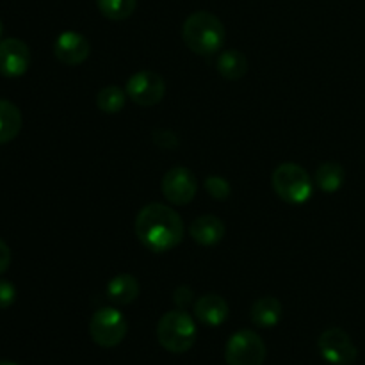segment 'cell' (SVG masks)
I'll use <instances>...</instances> for the list:
<instances>
[{"label":"cell","instance_id":"cell-27","mask_svg":"<svg viewBox=\"0 0 365 365\" xmlns=\"http://www.w3.org/2000/svg\"><path fill=\"white\" fill-rule=\"evenodd\" d=\"M2 32H4V27H2V21H0V39H2Z\"/></svg>","mask_w":365,"mask_h":365},{"label":"cell","instance_id":"cell-11","mask_svg":"<svg viewBox=\"0 0 365 365\" xmlns=\"http://www.w3.org/2000/svg\"><path fill=\"white\" fill-rule=\"evenodd\" d=\"M91 52V45L81 32L66 31L57 36L53 43V56L66 66H78L84 63Z\"/></svg>","mask_w":365,"mask_h":365},{"label":"cell","instance_id":"cell-10","mask_svg":"<svg viewBox=\"0 0 365 365\" xmlns=\"http://www.w3.org/2000/svg\"><path fill=\"white\" fill-rule=\"evenodd\" d=\"M31 66V50L18 38L0 41V73L4 77H21Z\"/></svg>","mask_w":365,"mask_h":365},{"label":"cell","instance_id":"cell-14","mask_svg":"<svg viewBox=\"0 0 365 365\" xmlns=\"http://www.w3.org/2000/svg\"><path fill=\"white\" fill-rule=\"evenodd\" d=\"M139 292H141V285L134 274L121 273L110 278L107 284V298L116 305H130L138 299Z\"/></svg>","mask_w":365,"mask_h":365},{"label":"cell","instance_id":"cell-9","mask_svg":"<svg viewBox=\"0 0 365 365\" xmlns=\"http://www.w3.org/2000/svg\"><path fill=\"white\" fill-rule=\"evenodd\" d=\"M163 195L173 205H187L195 200L198 191V180L184 166H175L164 175L163 178Z\"/></svg>","mask_w":365,"mask_h":365},{"label":"cell","instance_id":"cell-1","mask_svg":"<svg viewBox=\"0 0 365 365\" xmlns=\"http://www.w3.org/2000/svg\"><path fill=\"white\" fill-rule=\"evenodd\" d=\"M135 235L146 250L166 253L184 239V221L177 210L164 203H148L135 217Z\"/></svg>","mask_w":365,"mask_h":365},{"label":"cell","instance_id":"cell-24","mask_svg":"<svg viewBox=\"0 0 365 365\" xmlns=\"http://www.w3.org/2000/svg\"><path fill=\"white\" fill-rule=\"evenodd\" d=\"M192 299V291L189 287H178L177 291H175V296H173V302L177 303L178 309H187V305L191 303Z\"/></svg>","mask_w":365,"mask_h":365},{"label":"cell","instance_id":"cell-18","mask_svg":"<svg viewBox=\"0 0 365 365\" xmlns=\"http://www.w3.org/2000/svg\"><path fill=\"white\" fill-rule=\"evenodd\" d=\"M346 171L337 163H324L316 171V184L324 192H337L344 185Z\"/></svg>","mask_w":365,"mask_h":365},{"label":"cell","instance_id":"cell-21","mask_svg":"<svg viewBox=\"0 0 365 365\" xmlns=\"http://www.w3.org/2000/svg\"><path fill=\"white\" fill-rule=\"evenodd\" d=\"M205 191L209 192L214 200H228L232 195V187H230V184H228L227 178L217 177V175L207 178Z\"/></svg>","mask_w":365,"mask_h":365},{"label":"cell","instance_id":"cell-16","mask_svg":"<svg viewBox=\"0 0 365 365\" xmlns=\"http://www.w3.org/2000/svg\"><path fill=\"white\" fill-rule=\"evenodd\" d=\"M220 75L227 81H239L248 73V59L239 50H223L216 61Z\"/></svg>","mask_w":365,"mask_h":365},{"label":"cell","instance_id":"cell-23","mask_svg":"<svg viewBox=\"0 0 365 365\" xmlns=\"http://www.w3.org/2000/svg\"><path fill=\"white\" fill-rule=\"evenodd\" d=\"M153 141H155V145L163 146V148H175L178 145L177 135L170 130H164V128L153 132Z\"/></svg>","mask_w":365,"mask_h":365},{"label":"cell","instance_id":"cell-5","mask_svg":"<svg viewBox=\"0 0 365 365\" xmlns=\"http://www.w3.org/2000/svg\"><path fill=\"white\" fill-rule=\"evenodd\" d=\"M128 323L120 310L113 307H103L96 310L89 323V335L100 348H116L127 337Z\"/></svg>","mask_w":365,"mask_h":365},{"label":"cell","instance_id":"cell-7","mask_svg":"<svg viewBox=\"0 0 365 365\" xmlns=\"http://www.w3.org/2000/svg\"><path fill=\"white\" fill-rule=\"evenodd\" d=\"M317 348L324 362L331 365H353L359 356L356 346L342 328H328L323 331L317 341Z\"/></svg>","mask_w":365,"mask_h":365},{"label":"cell","instance_id":"cell-12","mask_svg":"<svg viewBox=\"0 0 365 365\" xmlns=\"http://www.w3.org/2000/svg\"><path fill=\"white\" fill-rule=\"evenodd\" d=\"M195 314L205 327H221L228 319V303L220 294H203L195 303Z\"/></svg>","mask_w":365,"mask_h":365},{"label":"cell","instance_id":"cell-26","mask_svg":"<svg viewBox=\"0 0 365 365\" xmlns=\"http://www.w3.org/2000/svg\"><path fill=\"white\" fill-rule=\"evenodd\" d=\"M0 365H18L14 362H7V360H0Z\"/></svg>","mask_w":365,"mask_h":365},{"label":"cell","instance_id":"cell-3","mask_svg":"<svg viewBox=\"0 0 365 365\" xmlns=\"http://www.w3.org/2000/svg\"><path fill=\"white\" fill-rule=\"evenodd\" d=\"M155 334L159 344L175 355L187 353L198 337L195 319L182 309L164 314L159 319Z\"/></svg>","mask_w":365,"mask_h":365},{"label":"cell","instance_id":"cell-8","mask_svg":"<svg viewBox=\"0 0 365 365\" xmlns=\"http://www.w3.org/2000/svg\"><path fill=\"white\" fill-rule=\"evenodd\" d=\"M127 96L141 107H153L166 95V82L159 73L150 70L138 71L127 82Z\"/></svg>","mask_w":365,"mask_h":365},{"label":"cell","instance_id":"cell-13","mask_svg":"<svg viewBox=\"0 0 365 365\" xmlns=\"http://www.w3.org/2000/svg\"><path fill=\"white\" fill-rule=\"evenodd\" d=\"M189 234L198 245L214 246L223 241L227 228H225V223L220 217L212 216V214H205V216H200L198 220L192 221Z\"/></svg>","mask_w":365,"mask_h":365},{"label":"cell","instance_id":"cell-15","mask_svg":"<svg viewBox=\"0 0 365 365\" xmlns=\"http://www.w3.org/2000/svg\"><path fill=\"white\" fill-rule=\"evenodd\" d=\"M250 317L259 328H273L284 317V305L274 296H262L253 303Z\"/></svg>","mask_w":365,"mask_h":365},{"label":"cell","instance_id":"cell-17","mask_svg":"<svg viewBox=\"0 0 365 365\" xmlns=\"http://www.w3.org/2000/svg\"><path fill=\"white\" fill-rule=\"evenodd\" d=\"M21 113L9 100H0V145L13 141L21 130Z\"/></svg>","mask_w":365,"mask_h":365},{"label":"cell","instance_id":"cell-4","mask_svg":"<svg viewBox=\"0 0 365 365\" xmlns=\"http://www.w3.org/2000/svg\"><path fill=\"white\" fill-rule=\"evenodd\" d=\"M271 184H273L274 192L291 205H302V203L309 202L314 192L310 175L307 173L305 168L294 163L280 164L273 171Z\"/></svg>","mask_w":365,"mask_h":365},{"label":"cell","instance_id":"cell-19","mask_svg":"<svg viewBox=\"0 0 365 365\" xmlns=\"http://www.w3.org/2000/svg\"><path fill=\"white\" fill-rule=\"evenodd\" d=\"M127 102V91L118 86H106L96 95V106L106 114H118Z\"/></svg>","mask_w":365,"mask_h":365},{"label":"cell","instance_id":"cell-22","mask_svg":"<svg viewBox=\"0 0 365 365\" xmlns=\"http://www.w3.org/2000/svg\"><path fill=\"white\" fill-rule=\"evenodd\" d=\"M16 302V287L9 280L0 278V310L9 309Z\"/></svg>","mask_w":365,"mask_h":365},{"label":"cell","instance_id":"cell-20","mask_svg":"<svg viewBox=\"0 0 365 365\" xmlns=\"http://www.w3.org/2000/svg\"><path fill=\"white\" fill-rule=\"evenodd\" d=\"M100 13L113 21H123L132 16L138 0H96Z\"/></svg>","mask_w":365,"mask_h":365},{"label":"cell","instance_id":"cell-2","mask_svg":"<svg viewBox=\"0 0 365 365\" xmlns=\"http://www.w3.org/2000/svg\"><path fill=\"white\" fill-rule=\"evenodd\" d=\"M182 38L189 50L198 56H212L223 48L227 31L223 21L216 14L209 11H196L184 21Z\"/></svg>","mask_w":365,"mask_h":365},{"label":"cell","instance_id":"cell-6","mask_svg":"<svg viewBox=\"0 0 365 365\" xmlns=\"http://www.w3.org/2000/svg\"><path fill=\"white\" fill-rule=\"evenodd\" d=\"M267 348L262 337L252 330L235 331L225 346V360L228 365H262Z\"/></svg>","mask_w":365,"mask_h":365},{"label":"cell","instance_id":"cell-25","mask_svg":"<svg viewBox=\"0 0 365 365\" xmlns=\"http://www.w3.org/2000/svg\"><path fill=\"white\" fill-rule=\"evenodd\" d=\"M11 266V248L0 239V274L6 273Z\"/></svg>","mask_w":365,"mask_h":365}]
</instances>
